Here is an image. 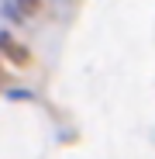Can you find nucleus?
Here are the masks:
<instances>
[{
  "instance_id": "nucleus-4",
  "label": "nucleus",
  "mask_w": 155,
  "mask_h": 159,
  "mask_svg": "<svg viewBox=\"0 0 155 159\" xmlns=\"http://www.w3.org/2000/svg\"><path fill=\"white\" fill-rule=\"evenodd\" d=\"M7 100H35V93L24 90V87H11L7 90Z\"/></svg>"
},
{
  "instance_id": "nucleus-3",
  "label": "nucleus",
  "mask_w": 155,
  "mask_h": 159,
  "mask_svg": "<svg viewBox=\"0 0 155 159\" xmlns=\"http://www.w3.org/2000/svg\"><path fill=\"white\" fill-rule=\"evenodd\" d=\"M0 11H4V17H11L14 24H17V21H24V14L17 11V4H14V0H4V7H0Z\"/></svg>"
},
{
  "instance_id": "nucleus-2",
  "label": "nucleus",
  "mask_w": 155,
  "mask_h": 159,
  "mask_svg": "<svg viewBox=\"0 0 155 159\" xmlns=\"http://www.w3.org/2000/svg\"><path fill=\"white\" fill-rule=\"evenodd\" d=\"M14 4H17V11H21L24 17H31V14L41 11V0H14Z\"/></svg>"
},
{
  "instance_id": "nucleus-1",
  "label": "nucleus",
  "mask_w": 155,
  "mask_h": 159,
  "mask_svg": "<svg viewBox=\"0 0 155 159\" xmlns=\"http://www.w3.org/2000/svg\"><path fill=\"white\" fill-rule=\"evenodd\" d=\"M0 56L11 59L14 66H31V48H28V45H21L11 31H0Z\"/></svg>"
}]
</instances>
